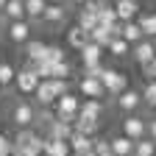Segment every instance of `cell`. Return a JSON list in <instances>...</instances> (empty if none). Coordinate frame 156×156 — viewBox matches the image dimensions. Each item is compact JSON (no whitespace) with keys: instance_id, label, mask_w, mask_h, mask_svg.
Wrapping results in <instances>:
<instances>
[{"instance_id":"9","label":"cell","mask_w":156,"mask_h":156,"mask_svg":"<svg viewBox=\"0 0 156 156\" xmlns=\"http://www.w3.org/2000/svg\"><path fill=\"white\" fill-rule=\"evenodd\" d=\"M117 106H120L126 114H134L136 109L142 106V95L136 92V89H126L123 95H117Z\"/></svg>"},{"instance_id":"41","label":"cell","mask_w":156,"mask_h":156,"mask_svg":"<svg viewBox=\"0 0 156 156\" xmlns=\"http://www.w3.org/2000/svg\"><path fill=\"white\" fill-rule=\"evenodd\" d=\"M6 3H9V0H0V14H3V9H6Z\"/></svg>"},{"instance_id":"1","label":"cell","mask_w":156,"mask_h":156,"mask_svg":"<svg viewBox=\"0 0 156 156\" xmlns=\"http://www.w3.org/2000/svg\"><path fill=\"white\" fill-rule=\"evenodd\" d=\"M70 92V84L67 81H56V78H50V81H39L36 87V103L39 106H56L58 98H64Z\"/></svg>"},{"instance_id":"10","label":"cell","mask_w":156,"mask_h":156,"mask_svg":"<svg viewBox=\"0 0 156 156\" xmlns=\"http://www.w3.org/2000/svg\"><path fill=\"white\" fill-rule=\"evenodd\" d=\"M103 114V103L101 101H81V109H78V120H89L98 123V117Z\"/></svg>"},{"instance_id":"35","label":"cell","mask_w":156,"mask_h":156,"mask_svg":"<svg viewBox=\"0 0 156 156\" xmlns=\"http://www.w3.org/2000/svg\"><path fill=\"white\" fill-rule=\"evenodd\" d=\"M103 70H106L103 64H95V67H84V73H87L84 78H95V81H101V75H103Z\"/></svg>"},{"instance_id":"16","label":"cell","mask_w":156,"mask_h":156,"mask_svg":"<svg viewBox=\"0 0 156 156\" xmlns=\"http://www.w3.org/2000/svg\"><path fill=\"white\" fill-rule=\"evenodd\" d=\"M25 3V20L28 23H42V14L48 9L45 0H23Z\"/></svg>"},{"instance_id":"24","label":"cell","mask_w":156,"mask_h":156,"mask_svg":"<svg viewBox=\"0 0 156 156\" xmlns=\"http://www.w3.org/2000/svg\"><path fill=\"white\" fill-rule=\"evenodd\" d=\"M45 156H70V145L64 140H45Z\"/></svg>"},{"instance_id":"12","label":"cell","mask_w":156,"mask_h":156,"mask_svg":"<svg viewBox=\"0 0 156 156\" xmlns=\"http://www.w3.org/2000/svg\"><path fill=\"white\" fill-rule=\"evenodd\" d=\"M0 17H3L6 23H20V20H25V3L23 0H9Z\"/></svg>"},{"instance_id":"3","label":"cell","mask_w":156,"mask_h":156,"mask_svg":"<svg viewBox=\"0 0 156 156\" xmlns=\"http://www.w3.org/2000/svg\"><path fill=\"white\" fill-rule=\"evenodd\" d=\"M123 136L131 142H140L148 136V120H142L140 114H128L123 120Z\"/></svg>"},{"instance_id":"40","label":"cell","mask_w":156,"mask_h":156,"mask_svg":"<svg viewBox=\"0 0 156 156\" xmlns=\"http://www.w3.org/2000/svg\"><path fill=\"white\" fill-rule=\"evenodd\" d=\"M70 3H75V6H84V3H87V0H70Z\"/></svg>"},{"instance_id":"18","label":"cell","mask_w":156,"mask_h":156,"mask_svg":"<svg viewBox=\"0 0 156 156\" xmlns=\"http://www.w3.org/2000/svg\"><path fill=\"white\" fill-rule=\"evenodd\" d=\"M67 145H70V153H92V140L89 136H84V134H70V140H67Z\"/></svg>"},{"instance_id":"30","label":"cell","mask_w":156,"mask_h":156,"mask_svg":"<svg viewBox=\"0 0 156 156\" xmlns=\"http://www.w3.org/2000/svg\"><path fill=\"white\" fill-rule=\"evenodd\" d=\"M134 156H156V145L145 136V140L134 142Z\"/></svg>"},{"instance_id":"46","label":"cell","mask_w":156,"mask_h":156,"mask_svg":"<svg viewBox=\"0 0 156 156\" xmlns=\"http://www.w3.org/2000/svg\"><path fill=\"white\" fill-rule=\"evenodd\" d=\"M0 92H3V89H0Z\"/></svg>"},{"instance_id":"32","label":"cell","mask_w":156,"mask_h":156,"mask_svg":"<svg viewBox=\"0 0 156 156\" xmlns=\"http://www.w3.org/2000/svg\"><path fill=\"white\" fill-rule=\"evenodd\" d=\"M45 62L58 64V62H67V56H64V50L58 48V45H48V50H45Z\"/></svg>"},{"instance_id":"37","label":"cell","mask_w":156,"mask_h":156,"mask_svg":"<svg viewBox=\"0 0 156 156\" xmlns=\"http://www.w3.org/2000/svg\"><path fill=\"white\" fill-rule=\"evenodd\" d=\"M142 73H145V78H148V81H156V58H153L148 67H142Z\"/></svg>"},{"instance_id":"23","label":"cell","mask_w":156,"mask_h":156,"mask_svg":"<svg viewBox=\"0 0 156 156\" xmlns=\"http://www.w3.org/2000/svg\"><path fill=\"white\" fill-rule=\"evenodd\" d=\"M136 23H140L145 39H156V11L153 14H140V17H136Z\"/></svg>"},{"instance_id":"22","label":"cell","mask_w":156,"mask_h":156,"mask_svg":"<svg viewBox=\"0 0 156 156\" xmlns=\"http://www.w3.org/2000/svg\"><path fill=\"white\" fill-rule=\"evenodd\" d=\"M98 25H103V28H114L117 25V14H114V6L112 3H103L101 11H98Z\"/></svg>"},{"instance_id":"7","label":"cell","mask_w":156,"mask_h":156,"mask_svg":"<svg viewBox=\"0 0 156 156\" xmlns=\"http://www.w3.org/2000/svg\"><path fill=\"white\" fill-rule=\"evenodd\" d=\"M6 28H9V39H11L14 45L31 42V23H28V20H20V23H6Z\"/></svg>"},{"instance_id":"6","label":"cell","mask_w":156,"mask_h":156,"mask_svg":"<svg viewBox=\"0 0 156 156\" xmlns=\"http://www.w3.org/2000/svg\"><path fill=\"white\" fill-rule=\"evenodd\" d=\"M114 14L117 23H134L140 17V3L136 0H114Z\"/></svg>"},{"instance_id":"17","label":"cell","mask_w":156,"mask_h":156,"mask_svg":"<svg viewBox=\"0 0 156 156\" xmlns=\"http://www.w3.org/2000/svg\"><path fill=\"white\" fill-rule=\"evenodd\" d=\"M67 20V6H48L42 14V23L45 25H62Z\"/></svg>"},{"instance_id":"4","label":"cell","mask_w":156,"mask_h":156,"mask_svg":"<svg viewBox=\"0 0 156 156\" xmlns=\"http://www.w3.org/2000/svg\"><path fill=\"white\" fill-rule=\"evenodd\" d=\"M11 120H14V126L23 131V128H31L34 126V120H36V109L31 106V103H25V101H20V103H14V109H11Z\"/></svg>"},{"instance_id":"11","label":"cell","mask_w":156,"mask_h":156,"mask_svg":"<svg viewBox=\"0 0 156 156\" xmlns=\"http://www.w3.org/2000/svg\"><path fill=\"white\" fill-rule=\"evenodd\" d=\"M120 39L123 42H128V45H140L142 39H145V34H142V28H140V23H123V28H120Z\"/></svg>"},{"instance_id":"2","label":"cell","mask_w":156,"mask_h":156,"mask_svg":"<svg viewBox=\"0 0 156 156\" xmlns=\"http://www.w3.org/2000/svg\"><path fill=\"white\" fill-rule=\"evenodd\" d=\"M101 84H103L106 95H114L117 98V95H123L128 89V75L120 73V70H114V67H106L103 75H101Z\"/></svg>"},{"instance_id":"21","label":"cell","mask_w":156,"mask_h":156,"mask_svg":"<svg viewBox=\"0 0 156 156\" xmlns=\"http://www.w3.org/2000/svg\"><path fill=\"white\" fill-rule=\"evenodd\" d=\"M101 56H103V48H98V45L89 42L81 50V62H84V67H95V64H101Z\"/></svg>"},{"instance_id":"43","label":"cell","mask_w":156,"mask_h":156,"mask_svg":"<svg viewBox=\"0 0 156 156\" xmlns=\"http://www.w3.org/2000/svg\"><path fill=\"white\" fill-rule=\"evenodd\" d=\"M70 156H92V153H70Z\"/></svg>"},{"instance_id":"5","label":"cell","mask_w":156,"mask_h":156,"mask_svg":"<svg viewBox=\"0 0 156 156\" xmlns=\"http://www.w3.org/2000/svg\"><path fill=\"white\" fill-rule=\"evenodd\" d=\"M36 87H39V78H36V73H34V70H28V67L17 70L14 89H17L20 95H34V92H36Z\"/></svg>"},{"instance_id":"39","label":"cell","mask_w":156,"mask_h":156,"mask_svg":"<svg viewBox=\"0 0 156 156\" xmlns=\"http://www.w3.org/2000/svg\"><path fill=\"white\" fill-rule=\"evenodd\" d=\"M48 6H64V0H45Z\"/></svg>"},{"instance_id":"8","label":"cell","mask_w":156,"mask_h":156,"mask_svg":"<svg viewBox=\"0 0 156 156\" xmlns=\"http://www.w3.org/2000/svg\"><path fill=\"white\" fill-rule=\"evenodd\" d=\"M78 89H81V95L87 98V101H101V98L106 95L103 84L95 81V78H81V81H78Z\"/></svg>"},{"instance_id":"27","label":"cell","mask_w":156,"mask_h":156,"mask_svg":"<svg viewBox=\"0 0 156 156\" xmlns=\"http://www.w3.org/2000/svg\"><path fill=\"white\" fill-rule=\"evenodd\" d=\"M106 50H109L114 58H123V56H128V53H131V45H128V42H123L120 36H114L112 42H109V48H106Z\"/></svg>"},{"instance_id":"44","label":"cell","mask_w":156,"mask_h":156,"mask_svg":"<svg viewBox=\"0 0 156 156\" xmlns=\"http://www.w3.org/2000/svg\"><path fill=\"white\" fill-rule=\"evenodd\" d=\"M9 156H20V151H17V148H14V151H11V153H9Z\"/></svg>"},{"instance_id":"45","label":"cell","mask_w":156,"mask_h":156,"mask_svg":"<svg viewBox=\"0 0 156 156\" xmlns=\"http://www.w3.org/2000/svg\"><path fill=\"white\" fill-rule=\"evenodd\" d=\"M101 3H109V0H101Z\"/></svg>"},{"instance_id":"34","label":"cell","mask_w":156,"mask_h":156,"mask_svg":"<svg viewBox=\"0 0 156 156\" xmlns=\"http://www.w3.org/2000/svg\"><path fill=\"white\" fill-rule=\"evenodd\" d=\"M36 136V131H31V128H23V131H17V136H14V148L20 151V148H25L31 140Z\"/></svg>"},{"instance_id":"20","label":"cell","mask_w":156,"mask_h":156,"mask_svg":"<svg viewBox=\"0 0 156 156\" xmlns=\"http://www.w3.org/2000/svg\"><path fill=\"white\" fill-rule=\"evenodd\" d=\"M67 42H70V48H75V50H84V48L89 45V34L81 31L78 25H73V28L67 31Z\"/></svg>"},{"instance_id":"26","label":"cell","mask_w":156,"mask_h":156,"mask_svg":"<svg viewBox=\"0 0 156 156\" xmlns=\"http://www.w3.org/2000/svg\"><path fill=\"white\" fill-rule=\"evenodd\" d=\"M78 28L81 31H87V34H92L95 28H98V14H92V11H78Z\"/></svg>"},{"instance_id":"36","label":"cell","mask_w":156,"mask_h":156,"mask_svg":"<svg viewBox=\"0 0 156 156\" xmlns=\"http://www.w3.org/2000/svg\"><path fill=\"white\" fill-rule=\"evenodd\" d=\"M11 151H14V142L9 140L6 134H0V156H9Z\"/></svg>"},{"instance_id":"14","label":"cell","mask_w":156,"mask_h":156,"mask_svg":"<svg viewBox=\"0 0 156 156\" xmlns=\"http://www.w3.org/2000/svg\"><path fill=\"white\" fill-rule=\"evenodd\" d=\"M23 48H25V62H28V64L42 62V58H45V50H48V45L39 42V39H31V42H25Z\"/></svg>"},{"instance_id":"38","label":"cell","mask_w":156,"mask_h":156,"mask_svg":"<svg viewBox=\"0 0 156 156\" xmlns=\"http://www.w3.org/2000/svg\"><path fill=\"white\" fill-rule=\"evenodd\" d=\"M148 140L156 145V120H148Z\"/></svg>"},{"instance_id":"29","label":"cell","mask_w":156,"mask_h":156,"mask_svg":"<svg viewBox=\"0 0 156 156\" xmlns=\"http://www.w3.org/2000/svg\"><path fill=\"white\" fill-rule=\"evenodd\" d=\"M70 75H73V70H70V62L50 64V78H56V81H67Z\"/></svg>"},{"instance_id":"28","label":"cell","mask_w":156,"mask_h":156,"mask_svg":"<svg viewBox=\"0 0 156 156\" xmlns=\"http://www.w3.org/2000/svg\"><path fill=\"white\" fill-rule=\"evenodd\" d=\"M73 131H75V134H84V136H89V140H95L98 123H89V120H78V117H75V123H73Z\"/></svg>"},{"instance_id":"33","label":"cell","mask_w":156,"mask_h":156,"mask_svg":"<svg viewBox=\"0 0 156 156\" xmlns=\"http://www.w3.org/2000/svg\"><path fill=\"white\" fill-rule=\"evenodd\" d=\"M92 156H112L109 140H101V136H95V140H92Z\"/></svg>"},{"instance_id":"31","label":"cell","mask_w":156,"mask_h":156,"mask_svg":"<svg viewBox=\"0 0 156 156\" xmlns=\"http://www.w3.org/2000/svg\"><path fill=\"white\" fill-rule=\"evenodd\" d=\"M140 95H142V103H145L148 109H156V81H148V87H145Z\"/></svg>"},{"instance_id":"13","label":"cell","mask_w":156,"mask_h":156,"mask_svg":"<svg viewBox=\"0 0 156 156\" xmlns=\"http://www.w3.org/2000/svg\"><path fill=\"white\" fill-rule=\"evenodd\" d=\"M70 134H73V126H67V123H62V120H56V117H53V120L48 123V136H45V140H70Z\"/></svg>"},{"instance_id":"42","label":"cell","mask_w":156,"mask_h":156,"mask_svg":"<svg viewBox=\"0 0 156 156\" xmlns=\"http://www.w3.org/2000/svg\"><path fill=\"white\" fill-rule=\"evenodd\" d=\"M151 45H153V56H156V39H151Z\"/></svg>"},{"instance_id":"25","label":"cell","mask_w":156,"mask_h":156,"mask_svg":"<svg viewBox=\"0 0 156 156\" xmlns=\"http://www.w3.org/2000/svg\"><path fill=\"white\" fill-rule=\"evenodd\" d=\"M14 78H17V70H14L9 62H0V89L14 87Z\"/></svg>"},{"instance_id":"15","label":"cell","mask_w":156,"mask_h":156,"mask_svg":"<svg viewBox=\"0 0 156 156\" xmlns=\"http://www.w3.org/2000/svg\"><path fill=\"white\" fill-rule=\"evenodd\" d=\"M134 58H136V64L140 67H148L153 62V45H151V39H142L140 45H134Z\"/></svg>"},{"instance_id":"19","label":"cell","mask_w":156,"mask_h":156,"mask_svg":"<svg viewBox=\"0 0 156 156\" xmlns=\"http://www.w3.org/2000/svg\"><path fill=\"white\" fill-rule=\"evenodd\" d=\"M109 148H112V156H134V142L126 140V136H114V140H109Z\"/></svg>"}]
</instances>
